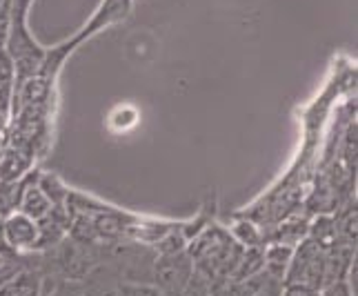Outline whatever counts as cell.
Listing matches in <instances>:
<instances>
[{
    "label": "cell",
    "instance_id": "obj_1",
    "mask_svg": "<svg viewBox=\"0 0 358 296\" xmlns=\"http://www.w3.org/2000/svg\"><path fill=\"white\" fill-rule=\"evenodd\" d=\"M285 283H301L314 290L325 286V252L314 241L305 239L299 248H294Z\"/></svg>",
    "mask_w": 358,
    "mask_h": 296
},
{
    "label": "cell",
    "instance_id": "obj_2",
    "mask_svg": "<svg viewBox=\"0 0 358 296\" xmlns=\"http://www.w3.org/2000/svg\"><path fill=\"white\" fill-rule=\"evenodd\" d=\"M156 288L163 296H182L194 279V261L187 252L160 254L154 269Z\"/></svg>",
    "mask_w": 358,
    "mask_h": 296
},
{
    "label": "cell",
    "instance_id": "obj_3",
    "mask_svg": "<svg viewBox=\"0 0 358 296\" xmlns=\"http://www.w3.org/2000/svg\"><path fill=\"white\" fill-rule=\"evenodd\" d=\"M0 239L9 250L18 252H36L41 241V230L38 223L27 218L20 212L9 214L7 218L0 220Z\"/></svg>",
    "mask_w": 358,
    "mask_h": 296
},
{
    "label": "cell",
    "instance_id": "obj_4",
    "mask_svg": "<svg viewBox=\"0 0 358 296\" xmlns=\"http://www.w3.org/2000/svg\"><path fill=\"white\" fill-rule=\"evenodd\" d=\"M38 169H31L27 176L20 178V196H18V209L16 212L24 214L31 220H43L49 212H52V201L47 199L45 192L38 185Z\"/></svg>",
    "mask_w": 358,
    "mask_h": 296
},
{
    "label": "cell",
    "instance_id": "obj_5",
    "mask_svg": "<svg viewBox=\"0 0 358 296\" xmlns=\"http://www.w3.org/2000/svg\"><path fill=\"white\" fill-rule=\"evenodd\" d=\"M36 160L14 145H3L0 150V183H16L34 169Z\"/></svg>",
    "mask_w": 358,
    "mask_h": 296
},
{
    "label": "cell",
    "instance_id": "obj_6",
    "mask_svg": "<svg viewBox=\"0 0 358 296\" xmlns=\"http://www.w3.org/2000/svg\"><path fill=\"white\" fill-rule=\"evenodd\" d=\"M292 254H294L292 245H285V243L269 245V248L263 252V261H265L263 272L271 279H278V281L285 283V274H287V267L292 261Z\"/></svg>",
    "mask_w": 358,
    "mask_h": 296
},
{
    "label": "cell",
    "instance_id": "obj_7",
    "mask_svg": "<svg viewBox=\"0 0 358 296\" xmlns=\"http://www.w3.org/2000/svg\"><path fill=\"white\" fill-rule=\"evenodd\" d=\"M263 267H265V261H263V250L261 248H247V252L241 254L236 267H234V281L241 283V281H247V279H254V276H261L263 274Z\"/></svg>",
    "mask_w": 358,
    "mask_h": 296
},
{
    "label": "cell",
    "instance_id": "obj_8",
    "mask_svg": "<svg viewBox=\"0 0 358 296\" xmlns=\"http://www.w3.org/2000/svg\"><path fill=\"white\" fill-rule=\"evenodd\" d=\"M338 239V227H336V220H331L327 216H320L314 220V225H310V241H314L316 245L323 252L331 250Z\"/></svg>",
    "mask_w": 358,
    "mask_h": 296
},
{
    "label": "cell",
    "instance_id": "obj_9",
    "mask_svg": "<svg viewBox=\"0 0 358 296\" xmlns=\"http://www.w3.org/2000/svg\"><path fill=\"white\" fill-rule=\"evenodd\" d=\"M14 87H16L14 63H11V58L3 49V52H0V109H5V112H9V107H11Z\"/></svg>",
    "mask_w": 358,
    "mask_h": 296
},
{
    "label": "cell",
    "instance_id": "obj_10",
    "mask_svg": "<svg viewBox=\"0 0 358 296\" xmlns=\"http://www.w3.org/2000/svg\"><path fill=\"white\" fill-rule=\"evenodd\" d=\"M18 196H20V181L0 183V220L18 209Z\"/></svg>",
    "mask_w": 358,
    "mask_h": 296
},
{
    "label": "cell",
    "instance_id": "obj_11",
    "mask_svg": "<svg viewBox=\"0 0 358 296\" xmlns=\"http://www.w3.org/2000/svg\"><path fill=\"white\" fill-rule=\"evenodd\" d=\"M234 239L243 243L245 248H258V245H261V232L252 223H236V227H234Z\"/></svg>",
    "mask_w": 358,
    "mask_h": 296
},
{
    "label": "cell",
    "instance_id": "obj_12",
    "mask_svg": "<svg viewBox=\"0 0 358 296\" xmlns=\"http://www.w3.org/2000/svg\"><path fill=\"white\" fill-rule=\"evenodd\" d=\"M43 296H87V292H85V288L78 281L65 279V281L54 283V288L49 292H43Z\"/></svg>",
    "mask_w": 358,
    "mask_h": 296
},
{
    "label": "cell",
    "instance_id": "obj_13",
    "mask_svg": "<svg viewBox=\"0 0 358 296\" xmlns=\"http://www.w3.org/2000/svg\"><path fill=\"white\" fill-rule=\"evenodd\" d=\"M9 16H11V0H0V52H3L7 45Z\"/></svg>",
    "mask_w": 358,
    "mask_h": 296
},
{
    "label": "cell",
    "instance_id": "obj_14",
    "mask_svg": "<svg viewBox=\"0 0 358 296\" xmlns=\"http://www.w3.org/2000/svg\"><path fill=\"white\" fill-rule=\"evenodd\" d=\"M282 286H285L282 281L271 279V276L265 274V279L261 281V286H258L254 296H282Z\"/></svg>",
    "mask_w": 358,
    "mask_h": 296
},
{
    "label": "cell",
    "instance_id": "obj_15",
    "mask_svg": "<svg viewBox=\"0 0 358 296\" xmlns=\"http://www.w3.org/2000/svg\"><path fill=\"white\" fill-rule=\"evenodd\" d=\"M320 296H352V288L345 279L331 281V283H327V286L320 288Z\"/></svg>",
    "mask_w": 358,
    "mask_h": 296
},
{
    "label": "cell",
    "instance_id": "obj_16",
    "mask_svg": "<svg viewBox=\"0 0 358 296\" xmlns=\"http://www.w3.org/2000/svg\"><path fill=\"white\" fill-rule=\"evenodd\" d=\"M120 296H163L156 286H122Z\"/></svg>",
    "mask_w": 358,
    "mask_h": 296
},
{
    "label": "cell",
    "instance_id": "obj_17",
    "mask_svg": "<svg viewBox=\"0 0 358 296\" xmlns=\"http://www.w3.org/2000/svg\"><path fill=\"white\" fill-rule=\"evenodd\" d=\"M282 296H320V290L301 286V283H285L282 286Z\"/></svg>",
    "mask_w": 358,
    "mask_h": 296
},
{
    "label": "cell",
    "instance_id": "obj_18",
    "mask_svg": "<svg viewBox=\"0 0 358 296\" xmlns=\"http://www.w3.org/2000/svg\"><path fill=\"white\" fill-rule=\"evenodd\" d=\"M5 136L7 134H0V150H3V145H5Z\"/></svg>",
    "mask_w": 358,
    "mask_h": 296
}]
</instances>
